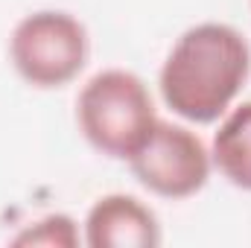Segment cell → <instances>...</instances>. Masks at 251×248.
Segmentation results:
<instances>
[{
	"mask_svg": "<svg viewBox=\"0 0 251 248\" xmlns=\"http://www.w3.org/2000/svg\"><path fill=\"white\" fill-rule=\"evenodd\" d=\"M251 76V47L231 24L204 21L184 29L158 73L164 105L193 125L219 123Z\"/></svg>",
	"mask_w": 251,
	"mask_h": 248,
	"instance_id": "obj_1",
	"label": "cell"
},
{
	"mask_svg": "<svg viewBox=\"0 0 251 248\" xmlns=\"http://www.w3.org/2000/svg\"><path fill=\"white\" fill-rule=\"evenodd\" d=\"M213 170L237 190L251 193V102L231 105L210 140Z\"/></svg>",
	"mask_w": 251,
	"mask_h": 248,
	"instance_id": "obj_6",
	"label": "cell"
},
{
	"mask_svg": "<svg viewBox=\"0 0 251 248\" xmlns=\"http://www.w3.org/2000/svg\"><path fill=\"white\" fill-rule=\"evenodd\" d=\"M91 38L79 18L62 9H38L24 15L9 35V59L15 73L38 88L70 85L88 64Z\"/></svg>",
	"mask_w": 251,
	"mask_h": 248,
	"instance_id": "obj_3",
	"label": "cell"
},
{
	"mask_svg": "<svg viewBox=\"0 0 251 248\" xmlns=\"http://www.w3.org/2000/svg\"><path fill=\"white\" fill-rule=\"evenodd\" d=\"M79 243H85L79 222L67 213H47L12 237V246L18 248H76Z\"/></svg>",
	"mask_w": 251,
	"mask_h": 248,
	"instance_id": "obj_7",
	"label": "cell"
},
{
	"mask_svg": "<svg viewBox=\"0 0 251 248\" xmlns=\"http://www.w3.org/2000/svg\"><path fill=\"white\" fill-rule=\"evenodd\" d=\"M149 85L123 67L94 73L76 97V125L105 158L128 161L158 123Z\"/></svg>",
	"mask_w": 251,
	"mask_h": 248,
	"instance_id": "obj_2",
	"label": "cell"
},
{
	"mask_svg": "<svg viewBox=\"0 0 251 248\" xmlns=\"http://www.w3.org/2000/svg\"><path fill=\"white\" fill-rule=\"evenodd\" d=\"M140 187H146L158 198L181 201L201 193L210 173V146L181 123L158 120L146 143L126 161Z\"/></svg>",
	"mask_w": 251,
	"mask_h": 248,
	"instance_id": "obj_4",
	"label": "cell"
},
{
	"mask_svg": "<svg viewBox=\"0 0 251 248\" xmlns=\"http://www.w3.org/2000/svg\"><path fill=\"white\" fill-rule=\"evenodd\" d=\"M82 240L91 248H155L161 246V222L137 196L108 193L91 204Z\"/></svg>",
	"mask_w": 251,
	"mask_h": 248,
	"instance_id": "obj_5",
	"label": "cell"
}]
</instances>
